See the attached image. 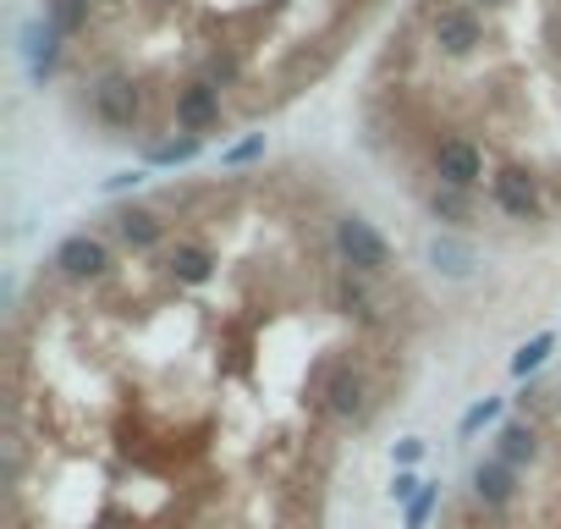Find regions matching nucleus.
<instances>
[{
	"mask_svg": "<svg viewBox=\"0 0 561 529\" xmlns=\"http://www.w3.org/2000/svg\"><path fill=\"white\" fill-rule=\"evenodd\" d=\"M331 243H336V259L347 264L353 277H386L391 271V243L364 215H336Z\"/></svg>",
	"mask_w": 561,
	"mask_h": 529,
	"instance_id": "1",
	"label": "nucleus"
},
{
	"mask_svg": "<svg viewBox=\"0 0 561 529\" xmlns=\"http://www.w3.org/2000/svg\"><path fill=\"white\" fill-rule=\"evenodd\" d=\"M89 111H94V122H100V127H116V133H127V127L144 116V94H138L133 72L111 67V72L89 78Z\"/></svg>",
	"mask_w": 561,
	"mask_h": 529,
	"instance_id": "2",
	"label": "nucleus"
},
{
	"mask_svg": "<svg viewBox=\"0 0 561 529\" xmlns=\"http://www.w3.org/2000/svg\"><path fill=\"white\" fill-rule=\"evenodd\" d=\"M320 403H325L331 419H342V425H364V419H369V375H364V364L336 359V364L325 370Z\"/></svg>",
	"mask_w": 561,
	"mask_h": 529,
	"instance_id": "3",
	"label": "nucleus"
},
{
	"mask_svg": "<svg viewBox=\"0 0 561 529\" xmlns=\"http://www.w3.org/2000/svg\"><path fill=\"white\" fill-rule=\"evenodd\" d=\"M430 171L440 188H457V193H473L484 182V149L462 133H446L435 149H430Z\"/></svg>",
	"mask_w": 561,
	"mask_h": 529,
	"instance_id": "4",
	"label": "nucleus"
},
{
	"mask_svg": "<svg viewBox=\"0 0 561 529\" xmlns=\"http://www.w3.org/2000/svg\"><path fill=\"white\" fill-rule=\"evenodd\" d=\"M50 264H56L67 282L89 288V282H105V277H111V248H105V237H94V232H72V237H61V248H56Z\"/></svg>",
	"mask_w": 561,
	"mask_h": 529,
	"instance_id": "5",
	"label": "nucleus"
},
{
	"mask_svg": "<svg viewBox=\"0 0 561 529\" xmlns=\"http://www.w3.org/2000/svg\"><path fill=\"white\" fill-rule=\"evenodd\" d=\"M430 40H435V50H440V56L468 61V56L484 45V23H479V12H473V7H440V12L430 18Z\"/></svg>",
	"mask_w": 561,
	"mask_h": 529,
	"instance_id": "6",
	"label": "nucleus"
},
{
	"mask_svg": "<svg viewBox=\"0 0 561 529\" xmlns=\"http://www.w3.org/2000/svg\"><path fill=\"white\" fill-rule=\"evenodd\" d=\"M490 199H495V210L512 215V221H539V177L523 171V166H501V171L490 177Z\"/></svg>",
	"mask_w": 561,
	"mask_h": 529,
	"instance_id": "7",
	"label": "nucleus"
},
{
	"mask_svg": "<svg viewBox=\"0 0 561 529\" xmlns=\"http://www.w3.org/2000/svg\"><path fill=\"white\" fill-rule=\"evenodd\" d=\"M468 491H473V502H479L484 513H506V507L517 502V469L490 452V458H479V463L468 469Z\"/></svg>",
	"mask_w": 561,
	"mask_h": 529,
	"instance_id": "8",
	"label": "nucleus"
},
{
	"mask_svg": "<svg viewBox=\"0 0 561 529\" xmlns=\"http://www.w3.org/2000/svg\"><path fill=\"white\" fill-rule=\"evenodd\" d=\"M220 122V89L209 83V78H187L182 89H176V127L182 133H209Z\"/></svg>",
	"mask_w": 561,
	"mask_h": 529,
	"instance_id": "9",
	"label": "nucleus"
},
{
	"mask_svg": "<svg viewBox=\"0 0 561 529\" xmlns=\"http://www.w3.org/2000/svg\"><path fill=\"white\" fill-rule=\"evenodd\" d=\"M61 45H67V40H61L45 18H34V23L23 29V56H28V78H34V83H50V78H56Z\"/></svg>",
	"mask_w": 561,
	"mask_h": 529,
	"instance_id": "10",
	"label": "nucleus"
},
{
	"mask_svg": "<svg viewBox=\"0 0 561 529\" xmlns=\"http://www.w3.org/2000/svg\"><path fill=\"white\" fill-rule=\"evenodd\" d=\"M111 226H116V237H122L133 254H154V248L165 243V221H160L154 210H144V204L116 210V215H111Z\"/></svg>",
	"mask_w": 561,
	"mask_h": 529,
	"instance_id": "11",
	"label": "nucleus"
},
{
	"mask_svg": "<svg viewBox=\"0 0 561 529\" xmlns=\"http://www.w3.org/2000/svg\"><path fill=\"white\" fill-rule=\"evenodd\" d=\"M165 277H171L176 288H204V282L215 277V254H209L204 243H176V248L165 254Z\"/></svg>",
	"mask_w": 561,
	"mask_h": 529,
	"instance_id": "12",
	"label": "nucleus"
},
{
	"mask_svg": "<svg viewBox=\"0 0 561 529\" xmlns=\"http://www.w3.org/2000/svg\"><path fill=\"white\" fill-rule=\"evenodd\" d=\"M336 309H342L353 326H380V299L369 293V277L342 271V277H336Z\"/></svg>",
	"mask_w": 561,
	"mask_h": 529,
	"instance_id": "13",
	"label": "nucleus"
},
{
	"mask_svg": "<svg viewBox=\"0 0 561 529\" xmlns=\"http://www.w3.org/2000/svg\"><path fill=\"white\" fill-rule=\"evenodd\" d=\"M430 264H435L440 277H451V282H468L473 264H479V254H473V243H462V237H451V232H435V237H430Z\"/></svg>",
	"mask_w": 561,
	"mask_h": 529,
	"instance_id": "14",
	"label": "nucleus"
},
{
	"mask_svg": "<svg viewBox=\"0 0 561 529\" xmlns=\"http://www.w3.org/2000/svg\"><path fill=\"white\" fill-rule=\"evenodd\" d=\"M495 458L512 463V469H528V463L539 458V430H534L528 419H506V425L495 430Z\"/></svg>",
	"mask_w": 561,
	"mask_h": 529,
	"instance_id": "15",
	"label": "nucleus"
},
{
	"mask_svg": "<svg viewBox=\"0 0 561 529\" xmlns=\"http://www.w3.org/2000/svg\"><path fill=\"white\" fill-rule=\"evenodd\" d=\"M89 12H94V0H45V23L61 40H83L89 34Z\"/></svg>",
	"mask_w": 561,
	"mask_h": 529,
	"instance_id": "16",
	"label": "nucleus"
},
{
	"mask_svg": "<svg viewBox=\"0 0 561 529\" xmlns=\"http://www.w3.org/2000/svg\"><path fill=\"white\" fill-rule=\"evenodd\" d=\"M204 78H209L215 89H231V83L242 78V56H237L231 45H215V50L204 56Z\"/></svg>",
	"mask_w": 561,
	"mask_h": 529,
	"instance_id": "17",
	"label": "nucleus"
},
{
	"mask_svg": "<svg viewBox=\"0 0 561 529\" xmlns=\"http://www.w3.org/2000/svg\"><path fill=\"white\" fill-rule=\"evenodd\" d=\"M430 215L435 221H446V226H468V193H457V188H430Z\"/></svg>",
	"mask_w": 561,
	"mask_h": 529,
	"instance_id": "18",
	"label": "nucleus"
},
{
	"mask_svg": "<svg viewBox=\"0 0 561 529\" xmlns=\"http://www.w3.org/2000/svg\"><path fill=\"white\" fill-rule=\"evenodd\" d=\"M550 353H556V337H550V331L528 337V342H523V348L512 353V375H517V381H528V375H534V370H539V364H545Z\"/></svg>",
	"mask_w": 561,
	"mask_h": 529,
	"instance_id": "19",
	"label": "nucleus"
},
{
	"mask_svg": "<svg viewBox=\"0 0 561 529\" xmlns=\"http://www.w3.org/2000/svg\"><path fill=\"white\" fill-rule=\"evenodd\" d=\"M198 149H204V138L182 133V138H165V144H154V149H149L144 160H149V166H187V160H193Z\"/></svg>",
	"mask_w": 561,
	"mask_h": 529,
	"instance_id": "20",
	"label": "nucleus"
},
{
	"mask_svg": "<svg viewBox=\"0 0 561 529\" xmlns=\"http://www.w3.org/2000/svg\"><path fill=\"white\" fill-rule=\"evenodd\" d=\"M501 408H506V397H479V403L462 414V425H457V430H462V436H479L484 425H495V419H501Z\"/></svg>",
	"mask_w": 561,
	"mask_h": 529,
	"instance_id": "21",
	"label": "nucleus"
},
{
	"mask_svg": "<svg viewBox=\"0 0 561 529\" xmlns=\"http://www.w3.org/2000/svg\"><path fill=\"white\" fill-rule=\"evenodd\" d=\"M419 496H424V480H419L413 469H397V480H391V502H397V507H413Z\"/></svg>",
	"mask_w": 561,
	"mask_h": 529,
	"instance_id": "22",
	"label": "nucleus"
},
{
	"mask_svg": "<svg viewBox=\"0 0 561 529\" xmlns=\"http://www.w3.org/2000/svg\"><path fill=\"white\" fill-rule=\"evenodd\" d=\"M435 507H440V485H424V496H419V502L408 507V529H430Z\"/></svg>",
	"mask_w": 561,
	"mask_h": 529,
	"instance_id": "23",
	"label": "nucleus"
},
{
	"mask_svg": "<svg viewBox=\"0 0 561 529\" xmlns=\"http://www.w3.org/2000/svg\"><path fill=\"white\" fill-rule=\"evenodd\" d=\"M264 155V133H248L242 144H231L226 155H220V166H248V160H259Z\"/></svg>",
	"mask_w": 561,
	"mask_h": 529,
	"instance_id": "24",
	"label": "nucleus"
},
{
	"mask_svg": "<svg viewBox=\"0 0 561 529\" xmlns=\"http://www.w3.org/2000/svg\"><path fill=\"white\" fill-rule=\"evenodd\" d=\"M424 452H430V441H419V436H408V441H397V447H391V458H397V469H413V463H419Z\"/></svg>",
	"mask_w": 561,
	"mask_h": 529,
	"instance_id": "25",
	"label": "nucleus"
},
{
	"mask_svg": "<svg viewBox=\"0 0 561 529\" xmlns=\"http://www.w3.org/2000/svg\"><path fill=\"white\" fill-rule=\"evenodd\" d=\"M133 182H144V171H122V177H111L105 193H122V188H133Z\"/></svg>",
	"mask_w": 561,
	"mask_h": 529,
	"instance_id": "26",
	"label": "nucleus"
},
{
	"mask_svg": "<svg viewBox=\"0 0 561 529\" xmlns=\"http://www.w3.org/2000/svg\"><path fill=\"white\" fill-rule=\"evenodd\" d=\"M545 40H550V45H556V50H561V12H556V18H550V23H545Z\"/></svg>",
	"mask_w": 561,
	"mask_h": 529,
	"instance_id": "27",
	"label": "nucleus"
},
{
	"mask_svg": "<svg viewBox=\"0 0 561 529\" xmlns=\"http://www.w3.org/2000/svg\"><path fill=\"white\" fill-rule=\"evenodd\" d=\"M144 7H154V12H165V7H171V0H144Z\"/></svg>",
	"mask_w": 561,
	"mask_h": 529,
	"instance_id": "28",
	"label": "nucleus"
},
{
	"mask_svg": "<svg viewBox=\"0 0 561 529\" xmlns=\"http://www.w3.org/2000/svg\"><path fill=\"white\" fill-rule=\"evenodd\" d=\"M473 7H506V0H473Z\"/></svg>",
	"mask_w": 561,
	"mask_h": 529,
	"instance_id": "29",
	"label": "nucleus"
},
{
	"mask_svg": "<svg viewBox=\"0 0 561 529\" xmlns=\"http://www.w3.org/2000/svg\"><path fill=\"white\" fill-rule=\"evenodd\" d=\"M89 529H111V524H89Z\"/></svg>",
	"mask_w": 561,
	"mask_h": 529,
	"instance_id": "30",
	"label": "nucleus"
},
{
	"mask_svg": "<svg viewBox=\"0 0 561 529\" xmlns=\"http://www.w3.org/2000/svg\"><path fill=\"white\" fill-rule=\"evenodd\" d=\"M100 7H116V0H100Z\"/></svg>",
	"mask_w": 561,
	"mask_h": 529,
	"instance_id": "31",
	"label": "nucleus"
},
{
	"mask_svg": "<svg viewBox=\"0 0 561 529\" xmlns=\"http://www.w3.org/2000/svg\"><path fill=\"white\" fill-rule=\"evenodd\" d=\"M556 408H561V397H556Z\"/></svg>",
	"mask_w": 561,
	"mask_h": 529,
	"instance_id": "32",
	"label": "nucleus"
}]
</instances>
